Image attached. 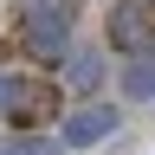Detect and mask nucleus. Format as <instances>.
Masks as SVG:
<instances>
[{
	"instance_id": "20e7f679",
	"label": "nucleus",
	"mask_w": 155,
	"mask_h": 155,
	"mask_svg": "<svg viewBox=\"0 0 155 155\" xmlns=\"http://www.w3.org/2000/svg\"><path fill=\"white\" fill-rule=\"evenodd\" d=\"M116 129H123V110H116V104H84L78 116H65V136H58V142H65V149H97Z\"/></svg>"
},
{
	"instance_id": "7ed1b4c3",
	"label": "nucleus",
	"mask_w": 155,
	"mask_h": 155,
	"mask_svg": "<svg viewBox=\"0 0 155 155\" xmlns=\"http://www.w3.org/2000/svg\"><path fill=\"white\" fill-rule=\"evenodd\" d=\"M110 52L123 58L155 52V0H110Z\"/></svg>"
},
{
	"instance_id": "f03ea898",
	"label": "nucleus",
	"mask_w": 155,
	"mask_h": 155,
	"mask_svg": "<svg viewBox=\"0 0 155 155\" xmlns=\"http://www.w3.org/2000/svg\"><path fill=\"white\" fill-rule=\"evenodd\" d=\"M19 39H26L32 58H65L71 52V7H65V0H32Z\"/></svg>"
},
{
	"instance_id": "f257e3e1",
	"label": "nucleus",
	"mask_w": 155,
	"mask_h": 155,
	"mask_svg": "<svg viewBox=\"0 0 155 155\" xmlns=\"http://www.w3.org/2000/svg\"><path fill=\"white\" fill-rule=\"evenodd\" d=\"M0 116L13 129H39L58 116V78H26V71H0Z\"/></svg>"
},
{
	"instance_id": "423d86ee",
	"label": "nucleus",
	"mask_w": 155,
	"mask_h": 155,
	"mask_svg": "<svg viewBox=\"0 0 155 155\" xmlns=\"http://www.w3.org/2000/svg\"><path fill=\"white\" fill-rule=\"evenodd\" d=\"M71 91H97V52H78L71 58V78H65Z\"/></svg>"
},
{
	"instance_id": "6e6552de",
	"label": "nucleus",
	"mask_w": 155,
	"mask_h": 155,
	"mask_svg": "<svg viewBox=\"0 0 155 155\" xmlns=\"http://www.w3.org/2000/svg\"><path fill=\"white\" fill-rule=\"evenodd\" d=\"M0 155H7V149H0Z\"/></svg>"
},
{
	"instance_id": "0eeeda50",
	"label": "nucleus",
	"mask_w": 155,
	"mask_h": 155,
	"mask_svg": "<svg viewBox=\"0 0 155 155\" xmlns=\"http://www.w3.org/2000/svg\"><path fill=\"white\" fill-rule=\"evenodd\" d=\"M65 142H19V149H7V155H58Z\"/></svg>"
},
{
	"instance_id": "39448f33",
	"label": "nucleus",
	"mask_w": 155,
	"mask_h": 155,
	"mask_svg": "<svg viewBox=\"0 0 155 155\" xmlns=\"http://www.w3.org/2000/svg\"><path fill=\"white\" fill-rule=\"evenodd\" d=\"M123 97H155V58H149V52L129 65V78H123Z\"/></svg>"
}]
</instances>
